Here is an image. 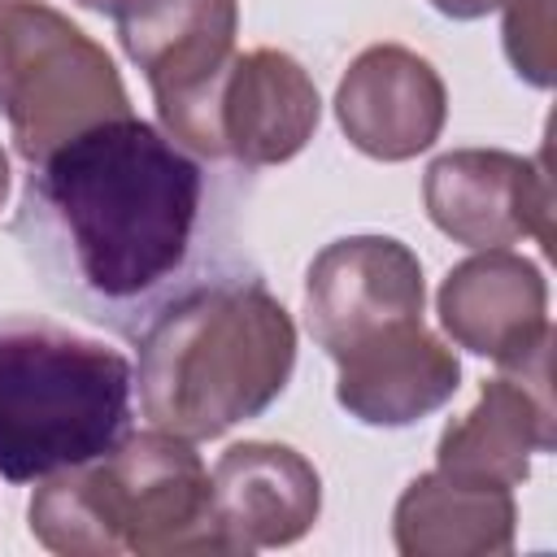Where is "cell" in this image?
Returning <instances> with one entry per match:
<instances>
[{"instance_id":"cell-1","label":"cell","mask_w":557,"mask_h":557,"mask_svg":"<svg viewBox=\"0 0 557 557\" xmlns=\"http://www.w3.org/2000/svg\"><path fill=\"white\" fill-rule=\"evenodd\" d=\"M248 174L131 113L30 165L13 239L57 305L135 339L170 300L244 265Z\"/></svg>"},{"instance_id":"cell-2","label":"cell","mask_w":557,"mask_h":557,"mask_svg":"<svg viewBox=\"0 0 557 557\" xmlns=\"http://www.w3.org/2000/svg\"><path fill=\"white\" fill-rule=\"evenodd\" d=\"M135 344L144 418L191 444L261 418L296 370V322L252 265L196 283Z\"/></svg>"},{"instance_id":"cell-3","label":"cell","mask_w":557,"mask_h":557,"mask_svg":"<svg viewBox=\"0 0 557 557\" xmlns=\"http://www.w3.org/2000/svg\"><path fill=\"white\" fill-rule=\"evenodd\" d=\"M135 370L104 339L0 318V479L39 483L104 457L131 426Z\"/></svg>"},{"instance_id":"cell-4","label":"cell","mask_w":557,"mask_h":557,"mask_svg":"<svg viewBox=\"0 0 557 557\" xmlns=\"http://www.w3.org/2000/svg\"><path fill=\"white\" fill-rule=\"evenodd\" d=\"M0 113L26 165L131 117L113 57L44 0H0Z\"/></svg>"},{"instance_id":"cell-5","label":"cell","mask_w":557,"mask_h":557,"mask_svg":"<svg viewBox=\"0 0 557 557\" xmlns=\"http://www.w3.org/2000/svg\"><path fill=\"white\" fill-rule=\"evenodd\" d=\"M322 100L309 70L278 48L235 52L222 74L187 104L161 113V131L205 157L239 170H270L292 161L318 131Z\"/></svg>"},{"instance_id":"cell-6","label":"cell","mask_w":557,"mask_h":557,"mask_svg":"<svg viewBox=\"0 0 557 557\" xmlns=\"http://www.w3.org/2000/svg\"><path fill=\"white\" fill-rule=\"evenodd\" d=\"M122 553L183 557L231 553L209 496V470L191 440L170 431H126L91 461Z\"/></svg>"},{"instance_id":"cell-7","label":"cell","mask_w":557,"mask_h":557,"mask_svg":"<svg viewBox=\"0 0 557 557\" xmlns=\"http://www.w3.org/2000/svg\"><path fill=\"white\" fill-rule=\"evenodd\" d=\"M426 218L466 248L553 239V183L544 161L505 148H453L426 165Z\"/></svg>"},{"instance_id":"cell-8","label":"cell","mask_w":557,"mask_h":557,"mask_svg":"<svg viewBox=\"0 0 557 557\" xmlns=\"http://www.w3.org/2000/svg\"><path fill=\"white\" fill-rule=\"evenodd\" d=\"M422 261L392 235H344L326 244L305 274V322L326 357L422 318Z\"/></svg>"},{"instance_id":"cell-9","label":"cell","mask_w":557,"mask_h":557,"mask_svg":"<svg viewBox=\"0 0 557 557\" xmlns=\"http://www.w3.org/2000/svg\"><path fill=\"white\" fill-rule=\"evenodd\" d=\"M553 335L535 344L522 361L500 366L496 379L483 383L470 413L453 418L435 444V470L518 487L531 474V453H553L557 444V413H553V383H548Z\"/></svg>"},{"instance_id":"cell-10","label":"cell","mask_w":557,"mask_h":557,"mask_svg":"<svg viewBox=\"0 0 557 557\" xmlns=\"http://www.w3.org/2000/svg\"><path fill=\"white\" fill-rule=\"evenodd\" d=\"M344 139L374 161H409L426 152L448 117L440 70L400 44H374L352 57L335 87Z\"/></svg>"},{"instance_id":"cell-11","label":"cell","mask_w":557,"mask_h":557,"mask_svg":"<svg viewBox=\"0 0 557 557\" xmlns=\"http://www.w3.org/2000/svg\"><path fill=\"white\" fill-rule=\"evenodd\" d=\"M435 313L457 348L496 361V370L553 335L544 270L509 248H479L453 265L435 292Z\"/></svg>"},{"instance_id":"cell-12","label":"cell","mask_w":557,"mask_h":557,"mask_svg":"<svg viewBox=\"0 0 557 557\" xmlns=\"http://www.w3.org/2000/svg\"><path fill=\"white\" fill-rule=\"evenodd\" d=\"M117 44L144 70L157 117L200 96L235 57V0H113Z\"/></svg>"},{"instance_id":"cell-13","label":"cell","mask_w":557,"mask_h":557,"mask_svg":"<svg viewBox=\"0 0 557 557\" xmlns=\"http://www.w3.org/2000/svg\"><path fill=\"white\" fill-rule=\"evenodd\" d=\"M331 361L339 370V409L366 426H413L444 409L461 387L457 352L426 331L422 318L383 326Z\"/></svg>"},{"instance_id":"cell-14","label":"cell","mask_w":557,"mask_h":557,"mask_svg":"<svg viewBox=\"0 0 557 557\" xmlns=\"http://www.w3.org/2000/svg\"><path fill=\"white\" fill-rule=\"evenodd\" d=\"M213 518L231 553L287 548L313 531L322 513V479L292 444H231L209 474Z\"/></svg>"},{"instance_id":"cell-15","label":"cell","mask_w":557,"mask_h":557,"mask_svg":"<svg viewBox=\"0 0 557 557\" xmlns=\"http://www.w3.org/2000/svg\"><path fill=\"white\" fill-rule=\"evenodd\" d=\"M513 487L418 474L392 513V540L405 557H505L513 553Z\"/></svg>"},{"instance_id":"cell-16","label":"cell","mask_w":557,"mask_h":557,"mask_svg":"<svg viewBox=\"0 0 557 557\" xmlns=\"http://www.w3.org/2000/svg\"><path fill=\"white\" fill-rule=\"evenodd\" d=\"M26 518H30V535L61 557H117L122 553L91 461L39 479L26 505Z\"/></svg>"},{"instance_id":"cell-17","label":"cell","mask_w":557,"mask_h":557,"mask_svg":"<svg viewBox=\"0 0 557 557\" xmlns=\"http://www.w3.org/2000/svg\"><path fill=\"white\" fill-rule=\"evenodd\" d=\"M505 57L531 87L553 83V0H505Z\"/></svg>"},{"instance_id":"cell-18","label":"cell","mask_w":557,"mask_h":557,"mask_svg":"<svg viewBox=\"0 0 557 557\" xmlns=\"http://www.w3.org/2000/svg\"><path fill=\"white\" fill-rule=\"evenodd\" d=\"M435 13H444V17H453V22H474V17H487V13H496L505 0H426Z\"/></svg>"},{"instance_id":"cell-19","label":"cell","mask_w":557,"mask_h":557,"mask_svg":"<svg viewBox=\"0 0 557 557\" xmlns=\"http://www.w3.org/2000/svg\"><path fill=\"white\" fill-rule=\"evenodd\" d=\"M4 200H9V157L0 148V209H4Z\"/></svg>"},{"instance_id":"cell-20","label":"cell","mask_w":557,"mask_h":557,"mask_svg":"<svg viewBox=\"0 0 557 557\" xmlns=\"http://www.w3.org/2000/svg\"><path fill=\"white\" fill-rule=\"evenodd\" d=\"M78 9H91V13H109L113 9V0H74Z\"/></svg>"}]
</instances>
